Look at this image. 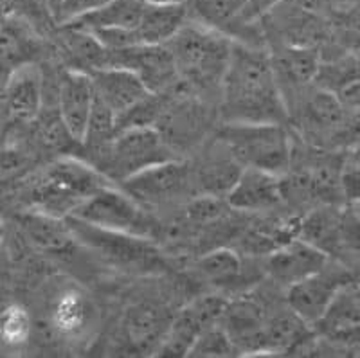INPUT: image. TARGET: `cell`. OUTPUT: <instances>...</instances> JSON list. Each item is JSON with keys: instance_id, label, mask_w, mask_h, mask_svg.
<instances>
[{"instance_id": "obj_13", "label": "cell", "mask_w": 360, "mask_h": 358, "mask_svg": "<svg viewBox=\"0 0 360 358\" xmlns=\"http://www.w3.org/2000/svg\"><path fill=\"white\" fill-rule=\"evenodd\" d=\"M67 224L76 236L79 245L96 250L103 257L114 261L117 264H130V267H148L157 261V248L152 240L121 234V232L105 231L94 227L86 222L78 220L74 216H67Z\"/></svg>"}, {"instance_id": "obj_22", "label": "cell", "mask_w": 360, "mask_h": 358, "mask_svg": "<svg viewBox=\"0 0 360 358\" xmlns=\"http://www.w3.org/2000/svg\"><path fill=\"white\" fill-rule=\"evenodd\" d=\"M172 319L166 308L152 302H139L128 308L123 326L131 350L139 353H157Z\"/></svg>"}, {"instance_id": "obj_25", "label": "cell", "mask_w": 360, "mask_h": 358, "mask_svg": "<svg viewBox=\"0 0 360 358\" xmlns=\"http://www.w3.org/2000/svg\"><path fill=\"white\" fill-rule=\"evenodd\" d=\"M60 44L67 54L69 69L92 72L108 65V47L89 31L60 25Z\"/></svg>"}, {"instance_id": "obj_14", "label": "cell", "mask_w": 360, "mask_h": 358, "mask_svg": "<svg viewBox=\"0 0 360 358\" xmlns=\"http://www.w3.org/2000/svg\"><path fill=\"white\" fill-rule=\"evenodd\" d=\"M266 47L272 58V65H274L276 76L281 87L283 98L287 101L288 112H290L295 101L311 85H315V77L319 74L321 61H323L321 49L283 44H269Z\"/></svg>"}, {"instance_id": "obj_20", "label": "cell", "mask_w": 360, "mask_h": 358, "mask_svg": "<svg viewBox=\"0 0 360 358\" xmlns=\"http://www.w3.org/2000/svg\"><path fill=\"white\" fill-rule=\"evenodd\" d=\"M96 103V89L92 76L85 70L65 69L58 74L56 105L70 134L79 143L85 137L89 119Z\"/></svg>"}, {"instance_id": "obj_28", "label": "cell", "mask_w": 360, "mask_h": 358, "mask_svg": "<svg viewBox=\"0 0 360 358\" xmlns=\"http://www.w3.org/2000/svg\"><path fill=\"white\" fill-rule=\"evenodd\" d=\"M234 354H240V351L236 350L229 335L225 333V330L218 322V324L207 328L197 338L188 357H234Z\"/></svg>"}, {"instance_id": "obj_32", "label": "cell", "mask_w": 360, "mask_h": 358, "mask_svg": "<svg viewBox=\"0 0 360 358\" xmlns=\"http://www.w3.org/2000/svg\"><path fill=\"white\" fill-rule=\"evenodd\" d=\"M45 4H47V8H49V11L53 13L54 20H56V24H60V15H62V9H63V4H65V0H45Z\"/></svg>"}, {"instance_id": "obj_17", "label": "cell", "mask_w": 360, "mask_h": 358, "mask_svg": "<svg viewBox=\"0 0 360 358\" xmlns=\"http://www.w3.org/2000/svg\"><path fill=\"white\" fill-rule=\"evenodd\" d=\"M45 105V76L34 61L11 69L2 94V110L15 124H31Z\"/></svg>"}, {"instance_id": "obj_4", "label": "cell", "mask_w": 360, "mask_h": 358, "mask_svg": "<svg viewBox=\"0 0 360 358\" xmlns=\"http://www.w3.org/2000/svg\"><path fill=\"white\" fill-rule=\"evenodd\" d=\"M220 137L243 167L287 175L294 157V139L281 122H220Z\"/></svg>"}, {"instance_id": "obj_31", "label": "cell", "mask_w": 360, "mask_h": 358, "mask_svg": "<svg viewBox=\"0 0 360 358\" xmlns=\"http://www.w3.org/2000/svg\"><path fill=\"white\" fill-rule=\"evenodd\" d=\"M279 2H281V0H250V9H249L250 18H256V20H258L263 13L269 11L270 8H274V6L279 4Z\"/></svg>"}, {"instance_id": "obj_16", "label": "cell", "mask_w": 360, "mask_h": 358, "mask_svg": "<svg viewBox=\"0 0 360 358\" xmlns=\"http://www.w3.org/2000/svg\"><path fill=\"white\" fill-rule=\"evenodd\" d=\"M328 261V254L295 234L266 254L265 272L278 286L290 288L295 283L323 270Z\"/></svg>"}, {"instance_id": "obj_19", "label": "cell", "mask_w": 360, "mask_h": 358, "mask_svg": "<svg viewBox=\"0 0 360 358\" xmlns=\"http://www.w3.org/2000/svg\"><path fill=\"white\" fill-rule=\"evenodd\" d=\"M225 200L238 212L256 215L274 211L285 204L283 177L256 167H243Z\"/></svg>"}, {"instance_id": "obj_36", "label": "cell", "mask_w": 360, "mask_h": 358, "mask_svg": "<svg viewBox=\"0 0 360 358\" xmlns=\"http://www.w3.org/2000/svg\"><path fill=\"white\" fill-rule=\"evenodd\" d=\"M359 51H360V45H359ZM359 56H360V54H359Z\"/></svg>"}, {"instance_id": "obj_7", "label": "cell", "mask_w": 360, "mask_h": 358, "mask_svg": "<svg viewBox=\"0 0 360 358\" xmlns=\"http://www.w3.org/2000/svg\"><path fill=\"white\" fill-rule=\"evenodd\" d=\"M211 124L213 108L209 106L207 99L180 83L175 90L164 94L162 108L153 128L159 130L176 155L184 157L186 151L202 146L207 137H211Z\"/></svg>"}, {"instance_id": "obj_11", "label": "cell", "mask_w": 360, "mask_h": 358, "mask_svg": "<svg viewBox=\"0 0 360 358\" xmlns=\"http://www.w3.org/2000/svg\"><path fill=\"white\" fill-rule=\"evenodd\" d=\"M229 299L218 293L200 295L180 308L172 319L157 353L162 357H188L193 344L207 328L218 324Z\"/></svg>"}, {"instance_id": "obj_8", "label": "cell", "mask_w": 360, "mask_h": 358, "mask_svg": "<svg viewBox=\"0 0 360 358\" xmlns=\"http://www.w3.org/2000/svg\"><path fill=\"white\" fill-rule=\"evenodd\" d=\"M119 188L134 196L148 211L180 205L198 195L191 162L184 157L141 171L139 175L119 184Z\"/></svg>"}, {"instance_id": "obj_29", "label": "cell", "mask_w": 360, "mask_h": 358, "mask_svg": "<svg viewBox=\"0 0 360 358\" xmlns=\"http://www.w3.org/2000/svg\"><path fill=\"white\" fill-rule=\"evenodd\" d=\"M340 184H342L344 200L349 204H355L360 200V162L352 159L346 160L340 173Z\"/></svg>"}, {"instance_id": "obj_35", "label": "cell", "mask_w": 360, "mask_h": 358, "mask_svg": "<svg viewBox=\"0 0 360 358\" xmlns=\"http://www.w3.org/2000/svg\"><path fill=\"white\" fill-rule=\"evenodd\" d=\"M352 207L355 209V211H356V215L360 216V200H359V202H355V204H352Z\"/></svg>"}, {"instance_id": "obj_18", "label": "cell", "mask_w": 360, "mask_h": 358, "mask_svg": "<svg viewBox=\"0 0 360 358\" xmlns=\"http://www.w3.org/2000/svg\"><path fill=\"white\" fill-rule=\"evenodd\" d=\"M191 167L198 195L224 196V198L243 170L229 146L220 137H217V134L211 135V139L202 144L198 157L193 160Z\"/></svg>"}, {"instance_id": "obj_1", "label": "cell", "mask_w": 360, "mask_h": 358, "mask_svg": "<svg viewBox=\"0 0 360 358\" xmlns=\"http://www.w3.org/2000/svg\"><path fill=\"white\" fill-rule=\"evenodd\" d=\"M218 115L220 122L285 124L290 119L266 45L234 41L221 83Z\"/></svg>"}, {"instance_id": "obj_12", "label": "cell", "mask_w": 360, "mask_h": 358, "mask_svg": "<svg viewBox=\"0 0 360 358\" xmlns=\"http://www.w3.org/2000/svg\"><path fill=\"white\" fill-rule=\"evenodd\" d=\"M349 281L352 277L342 267L328 261L323 270L287 288L285 299L307 324L317 326L330 312L337 298L346 290Z\"/></svg>"}, {"instance_id": "obj_24", "label": "cell", "mask_w": 360, "mask_h": 358, "mask_svg": "<svg viewBox=\"0 0 360 358\" xmlns=\"http://www.w3.org/2000/svg\"><path fill=\"white\" fill-rule=\"evenodd\" d=\"M92 315L94 309L90 301L76 288L62 290L51 305V326L60 337H79L92 322Z\"/></svg>"}, {"instance_id": "obj_34", "label": "cell", "mask_w": 360, "mask_h": 358, "mask_svg": "<svg viewBox=\"0 0 360 358\" xmlns=\"http://www.w3.org/2000/svg\"><path fill=\"white\" fill-rule=\"evenodd\" d=\"M150 2H157V4H180V2H188V0H150Z\"/></svg>"}, {"instance_id": "obj_9", "label": "cell", "mask_w": 360, "mask_h": 358, "mask_svg": "<svg viewBox=\"0 0 360 358\" xmlns=\"http://www.w3.org/2000/svg\"><path fill=\"white\" fill-rule=\"evenodd\" d=\"M148 6L150 0H110L101 8L83 13L60 25L89 31L108 49H121L135 45V33Z\"/></svg>"}, {"instance_id": "obj_3", "label": "cell", "mask_w": 360, "mask_h": 358, "mask_svg": "<svg viewBox=\"0 0 360 358\" xmlns=\"http://www.w3.org/2000/svg\"><path fill=\"white\" fill-rule=\"evenodd\" d=\"M166 44L182 85L204 99L209 96L220 99L221 83L233 54V38L189 18Z\"/></svg>"}, {"instance_id": "obj_27", "label": "cell", "mask_w": 360, "mask_h": 358, "mask_svg": "<svg viewBox=\"0 0 360 358\" xmlns=\"http://www.w3.org/2000/svg\"><path fill=\"white\" fill-rule=\"evenodd\" d=\"M33 333V319L29 309L18 302H9L0 312V340L9 347L24 346Z\"/></svg>"}, {"instance_id": "obj_6", "label": "cell", "mask_w": 360, "mask_h": 358, "mask_svg": "<svg viewBox=\"0 0 360 358\" xmlns=\"http://www.w3.org/2000/svg\"><path fill=\"white\" fill-rule=\"evenodd\" d=\"M70 216L105 231L121 232L152 241L157 240L162 232V225L153 218L152 211H148L134 196L115 184L90 196Z\"/></svg>"}, {"instance_id": "obj_21", "label": "cell", "mask_w": 360, "mask_h": 358, "mask_svg": "<svg viewBox=\"0 0 360 358\" xmlns=\"http://www.w3.org/2000/svg\"><path fill=\"white\" fill-rule=\"evenodd\" d=\"M94 82L96 96L115 112L117 119L130 108L152 96L148 87L131 70L121 67H103L89 72Z\"/></svg>"}, {"instance_id": "obj_26", "label": "cell", "mask_w": 360, "mask_h": 358, "mask_svg": "<svg viewBox=\"0 0 360 358\" xmlns=\"http://www.w3.org/2000/svg\"><path fill=\"white\" fill-rule=\"evenodd\" d=\"M193 267L202 281L220 288L234 286L245 274L242 256L234 248L227 247L211 248L202 254Z\"/></svg>"}, {"instance_id": "obj_15", "label": "cell", "mask_w": 360, "mask_h": 358, "mask_svg": "<svg viewBox=\"0 0 360 358\" xmlns=\"http://www.w3.org/2000/svg\"><path fill=\"white\" fill-rule=\"evenodd\" d=\"M266 315L269 305L247 293L227 302L220 324L240 353L265 354Z\"/></svg>"}, {"instance_id": "obj_5", "label": "cell", "mask_w": 360, "mask_h": 358, "mask_svg": "<svg viewBox=\"0 0 360 358\" xmlns=\"http://www.w3.org/2000/svg\"><path fill=\"white\" fill-rule=\"evenodd\" d=\"M173 159H180V155L173 151L157 128L131 127L117 132L94 166L119 186L141 171Z\"/></svg>"}, {"instance_id": "obj_33", "label": "cell", "mask_w": 360, "mask_h": 358, "mask_svg": "<svg viewBox=\"0 0 360 358\" xmlns=\"http://www.w3.org/2000/svg\"><path fill=\"white\" fill-rule=\"evenodd\" d=\"M4 238H6V222H4V218L0 216V245H2Z\"/></svg>"}, {"instance_id": "obj_10", "label": "cell", "mask_w": 360, "mask_h": 358, "mask_svg": "<svg viewBox=\"0 0 360 358\" xmlns=\"http://www.w3.org/2000/svg\"><path fill=\"white\" fill-rule=\"evenodd\" d=\"M128 69L141 77L152 94H168L180 85V76L168 44L130 45L108 49V65Z\"/></svg>"}, {"instance_id": "obj_2", "label": "cell", "mask_w": 360, "mask_h": 358, "mask_svg": "<svg viewBox=\"0 0 360 358\" xmlns=\"http://www.w3.org/2000/svg\"><path fill=\"white\" fill-rule=\"evenodd\" d=\"M112 184L89 160L76 155H63L33 173L25 182L22 196L27 211L67 218L90 196Z\"/></svg>"}, {"instance_id": "obj_30", "label": "cell", "mask_w": 360, "mask_h": 358, "mask_svg": "<svg viewBox=\"0 0 360 358\" xmlns=\"http://www.w3.org/2000/svg\"><path fill=\"white\" fill-rule=\"evenodd\" d=\"M110 0H65V4H63L62 15H60V24L67 20H72V18L79 17L83 13L94 11V9L101 8Z\"/></svg>"}, {"instance_id": "obj_23", "label": "cell", "mask_w": 360, "mask_h": 358, "mask_svg": "<svg viewBox=\"0 0 360 358\" xmlns=\"http://www.w3.org/2000/svg\"><path fill=\"white\" fill-rule=\"evenodd\" d=\"M22 232L38 250L51 256H65L74 250L78 240L70 231L65 218L44 215L37 211H25L18 218Z\"/></svg>"}]
</instances>
